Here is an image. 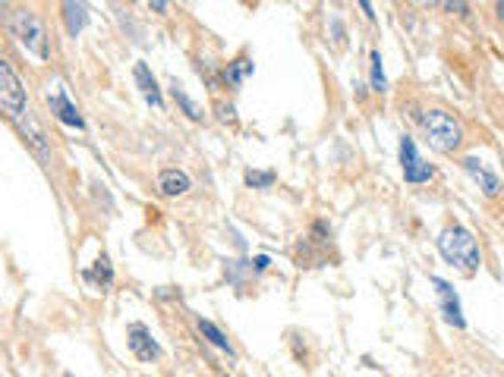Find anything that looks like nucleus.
<instances>
[{
  "label": "nucleus",
  "instance_id": "f257e3e1",
  "mask_svg": "<svg viewBox=\"0 0 504 377\" xmlns=\"http://www.w3.org/2000/svg\"><path fill=\"white\" fill-rule=\"evenodd\" d=\"M438 252H442V258L448 264L460 268L463 274H476L479 264H483V252H479L476 236L460 224L444 226L442 233H438Z\"/></svg>",
  "mask_w": 504,
  "mask_h": 377
},
{
  "label": "nucleus",
  "instance_id": "f03ea898",
  "mask_svg": "<svg viewBox=\"0 0 504 377\" xmlns=\"http://www.w3.org/2000/svg\"><path fill=\"white\" fill-rule=\"evenodd\" d=\"M7 32L16 38V44H20L26 54H32L35 60H48L51 57V44H48V28H44V22L38 20V13L35 10H10L7 16Z\"/></svg>",
  "mask_w": 504,
  "mask_h": 377
},
{
  "label": "nucleus",
  "instance_id": "7ed1b4c3",
  "mask_svg": "<svg viewBox=\"0 0 504 377\" xmlns=\"http://www.w3.org/2000/svg\"><path fill=\"white\" fill-rule=\"evenodd\" d=\"M420 130L428 138V145L436 151H442V154H451V151H457L463 145V123L442 107L422 110Z\"/></svg>",
  "mask_w": 504,
  "mask_h": 377
},
{
  "label": "nucleus",
  "instance_id": "20e7f679",
  "mask_svg": "<svg viewBox=\"0 0 504 377\" xmlns=\"http://www.w3.org/2000/svg\"><path fill=\"white\" fill-rule=\"evenodd\" d=\"M26 89H22L20 75L7 60H0V114L13 123L26 117Z\"/></svg>",
  "mask_w": 504,
  "mask_h": 377
},
{
  "label": "nucleus",
  "instance_id": "39448f33",
  "mask_svg": "<svg viewBox=\"0 0 504 377\" xmlns=\"http://www.w3.org/2000/svg\"><path fill=\"white\" fill-rule=\"evenodd\" d=\"M401 170H404V179H407L410 185H422L428 183V179L436 177V167L426 164L420 154V148H416V142L410 136H401Z\"/></svg>",
  "mask_w": 504,
  "mask_h": 377
},
{
  "label": "nucleus",
  "instance_id": "423d86ee",
  "mask_svg": "<svg viewBox=\"0 0 504 377\" xmlns=\"http://www.w3.org/2000/svg\"><path fill=\"white\" fill-rule=\"evenodd\" d=\"M126 346H130V352L139 362H155V358H161L158 340H155L146 324H130V330H126Z\"/></svg>",
  "mask_w": 504,
  "mask_h": 377
},
{
  "label": "nucleus",
  "instance_id": "0eeeda50",
  "mask_svg": "<svg viewBox=\"0 0 504 377\" xmlns=\"http://www.w3.org/2000/svg\"><path fill=\"white\" fill-rule=\"evenodd\" d=\"M432 287L438 289V302H442V315H444V321L454 324V327H467V321H463L460 299H457L454 287H451L448 280H442V277H432Z\"/></svg>",
  "mask_w": 504,
  "mask_h": 377
},
{
  "label": "nucleus",
  "instance_id": "6e6552de",
  "mask_svg": "<svg viewBox=\"0 0 504 377\" xmlns=\"http://www.w3.org/2000/svg\"><path fill=\"white\" fill-rule=\"evenodd\" d=\"M132 79H136V89L142 91V98H146L155 110H164V98H161L158 79H155L152 69H148L146 63H136V67H132Z\"/></svg>",
  "mask_w": 504,
  "mask_h": 377
},
{
  "label": "nucleus",
  "instance_id": "1a4fd4ad",
  "mask_svg": "<svg viewBox=\"0 0 504 377\" xmlns=\"http://www.w3.org/2000/svg\"><path fill=\"white\" fill-rule=\"evenodd\" d=\"M460 167L467 173H470L473 179H476V185L479 189H483L485 195H489V199H495V195H501V177H498V173H492V170H485L483 164H479L476 158H463L460 161Z\"/></svg>",
  "mask_w": 504,
  "mask_h": 377
},
{
  "label": "nucleus",
  "instance_id": "9d476101",
  "mask_svg": "<svg viewBox=\"0 0 504 377\" xmlns=\"http://www.w3.org/2000/svg\"><path fill=\"white\" fill-rule=\"evenodd\" d=\"M48 104H51V114H54L60 123L73 126V130H85V120L79 117L76 104L69 101L67 91H54V95H48Z\"/></svg>",
  "mask_w": 504,
  "mask_h": 377
},
{
  "label": "nucleus",
  "instance_id": "9b49d317",
  "mask_svg": "<svg viewBox=\"0 0 504 377\" xmlns=\"http://www.w3.org/2000/svg\"><path fill=\"white\" fill-rule=\"evenodd\" d=\"M189 189V177L177 167H167V170L158 173V192L173 199V195H183Z\"/></svg>",
  "mask_w": 504,
  "mask_h": 377
},
{
  "label": "nucleus",
  "instance_id": "f8f14e48",
  "mask_svg": "<svg viewBox=\"0 0 504 377\" xmlns=\"http://www.w3.org/2000/svg\"><path fill=\"white\" fill-rule=\"evenodd\" d=\"M196 327H199V334L205 336V340H208L212 346H218V350H224L228 356H234V346H230L228 334H224V330L218 327V324H212L208 318H199V321H196Z\"/></svg>",
  "mask_w": 504,
  "mask_h": 377
},
{
  "label": "nucleus",
  "instance_id": "ddd939ff",
  "mask_svg": "<svg viewBox=\"0 0 504 377\" xmlns=\"http://www.w3.org/2000/svg\"><path fill=\"white\" fill-rule=\"evenodd\" d=\"M60 10H63V20H67V32L76 38L85 28V22H89V10H85V4H63Z\"/></svg>",
  "mask_w": 504,
  "mask_h": 377
},
{
  "label": "nucleus",
  "instance_id": "4468645a",
  "mask_svg": "<svg viewBox=\"0 0 504 377\" xmlns=\"http://www.w3.org/2000/svg\"><path fill=\"white\" fill-rule=\"evenodd\" d=\"M246 75H252V60H249V57H236V60H230L228 69H224V82H228L230 89H240V85L246 82Z\"/></svg>",
  "mask_w": 504,
  "mask_h": 377
},
{
  "label": "nucleus",
  "instance_id": "2eb2a0df",
  "mask_svg": "<svg viewBox=\"0 0 504 377\" xmlns=\"http://www.w3.org/2000/svg\"><path fill=\"white\" fill-rule=\"evenodd\" d=\"M83 277H85V283H89V287L108 289V287H111V283H114V271H111V261H108V258H104V255H101V258L95 261V268H92V271H85Z\"/></svg>",
  "mask_w": 504,
  "mask_h": 377
},
{
  "label": "nucleus",
  "instance_id": "dca6fc26",
  "mask_svg": "<svg viewBox=\"0 0 504 377\" xmlns=\"http://www.w3.org/2000/svg\"><path fill=\"white\" fill-rule=\"evenodd\" d=\"M171 95H173V101H177L180 107H183V114H187L189 120H202V117H205V114H202V107H199V104H196L193 98H189L187 91H183V85H177V82H173Z\"/></svg>",
  "mask_w": 504,
  "mask_h": 377
},
{
  "label": "nucleus",
  "instance_id": "f3484780",
  "mask_svg": "<svg viewBox=\"0 0 504 377\" xmlns=\"http://www.w3.org/2000/svg\"><path fill=\"white\" fill-rule=\"evenodd\" d=\"M275 179V170H246V185H252V189H271Z\"/></svg>",
  "mask_w": 504,
  "mask_h": 377
},
{
  "label": "nucleus",
  "instance_id": "a211bd4d",
  "mask_svg": "<svg viewBox=\"0 0 504 377\" xmlns=\"http://www.w3.org/2000/svg\"><path fill=\"white\" fill-rule=\"evenodd\" d=\"M372 89L375 91H388L385 67H381V54H379V51H372Z\"/></svg>",
  "mask_w": 504,
  "mask_h": 377
},
{
  "label": "nucleus",
  "instance_id": "6ab92c4d",
  "mask_svg": "<svg viewBox=\"0 0 504 377\" xmlns=\"http://www.w3.org/2000/svg\"><path fill=\"white\" fill-rule=\"evenodd\" d=\"M252 268H256V271L268 268V255H259V258H252Z\"/></svg>",
  "mask_w": 504,
  "mask_h": 377
},
{
  "label": "nucleus",
  "instance_id": "aec40b11",
  "mask_svg": "<svg viewBox=\"0 0 504 377\" xmlns=\"http://www.w3.org/2000/svg\"><path fill=\"white\" fill-rule=\"evenodd\" d=\"M218 110H221V120H234V107H224V104H221Z\"/></svg>",
  "mask_w": 504,
  "mask_h": 377
},
{
  "label": "nucleus",
  "instance_id": "412c9836",
  "mask_svg": "<svg viewBox=\"0 0 504 377\" xmlns=\"http://www.w3.org/2000/svg\"><path fill=\"white\" fill-rule=\"evenodd\" d=\"M148 7H152V10H158V13H164V10H167V4H161V0H155V4H148Z\"/></svg>",
  "mask_w": 504,
  "mask_h": 377
},
{
  "label": "nucleus",
  "instance_id": "4be33fe9",
  "mask_svg": "<svg viewBox=\"0 0 504 377\" xmlns=\"http://www.w3.org/2000/svg\"><path fill=\"white\" fill-rule=\"evenodd\" d=\"M495 10H498V20H504V4H498Z\"/></svg>",
  "mask_w": 504,
  "mask_h": 377
}]
</instances>
